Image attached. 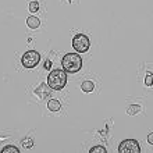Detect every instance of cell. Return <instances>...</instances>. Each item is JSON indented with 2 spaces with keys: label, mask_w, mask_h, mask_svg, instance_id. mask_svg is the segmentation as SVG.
Segmentation results:
<instances>
[{
  "label": "cell",
  "mask_w": 153,
  "mask_h": 153,
  "mask_svg": "<svg viewBox=\"0 0 153 153\" xmlns=\"http://www.w3.org/2000/svg\"><path fill=\"white\" fill-rule=\"evenodd\" d=\"M61 65H63V70L65 73L75 74L82 67V59L76 53H67L61 60Z\"/></svg>",
  "instance_id": "6da1fadb"
},
{
  "label": "cell",
  "mask_w": 153,
  "mask_h": 153,
  "mask_svg": "<svg viewBox=\"0 0 153 153\" xmlns=\"http://www.w3.org/2000/svg\"><path fill=\"white\" fill-rule=\"evenodd\" d=\"M67 84V73L64 70H53L48 76V85L53 91H61Z\"/></svg>",
  "instance_id": "7a4b0ae2"
},
{
  "label": "cell",
  "mask_w": 153,
  "mask_h": 153,
  "mask_svg": "<svg viewBox=\"0 0 153 153\" xmlns=\"http://www.w3.org/2000/svg\"><path fill=\"white\" fill-rule=\"evenodd\" d=\"M73 48L75 49L78 53H85L88 52L89 48H91V42H89V38L84 33H78L75 35L73 39Z\"/></svg>",
  "instance_id": "3957f363"
},
{
  "label": "cell",
  "mask_w": 153,
  "mask_h": 153,
  "mask_svg": "<svg viewBox=\"0 0 153 153\" xmlns=\"http://www.w3.org/2000/svg\"><path fill=\"white\" fill-rule=\"evenodd\" d=\"M40 61V54L35 50H29L24 54V56L21 57V63L24 65L25 68H33V67H36L39 64Z\"/></svg>",
  "instance_id": "277c9868"
},
{
  "label": "cell",
  "mask_w": 153,
  "mask_h": 153,
  "mask_svg": "<svg viewBox=\"0 0 153 153\" xmlns=\"http://www.w3.org/2000/svg\"><path fill=\"white\" fill-rule=\"evenodd\" d=\"M118 152L120 153H139L141 152V148H139L138 141H135V139H125L118 146Z\"/></svg>",
  "instance_id": "5b68a950"
},
{
  "label": "cell",
  "mask_w": 153,
  "mask_h": 153,
  "mask_svg": "<svg viewBox=\"0 0 153 153\" xmlns=\"http://www.w3.org/2000/svg\"><path fill=\"white\" fill-rule=\"evenodd\" d=\"M48 107L50 111H59V110L61 109V103L57 99H50V100L48 102Z\"/></svg>",
  "instance_id": "8992f818"
},
{
  "label": "cell",
  "mask_w": 153,
  "mask_h": 153,
  "mask_svg": "<svg viewBox=\"0 0 153 153\" xmlns=\"http://www.w3.org/2000/svg\"><path fill=\"white\" fill-rule=\"evenodd\" d=\"M27 25H28L29 28H32V29H36L40 25V20L38 18V17H33V16H31L27 20Z\"/></svg>",
  "instance_id": "52a82bcc"
},
{
  "label": "cell",
  "mask_w": 153,
  "mask_h": 153,
  "mask_svg": "<svg viewBox=\"0 0 153 153\" xmlns=\"http://www.w3.org/2000/svg\"><path fill=\"white\" fill-rule=\"evenodd\" d=\"M81 89H82V92L89 93V92H92L93 89H95V84H93L92 81H84L82 85H81Z\"/></svg>",
  "instance_id": "ba28073f"
},
{
  "label": "cell",
  "mask_w": 153,
  "mask_h": 153,
  "mask_svg": "<svg viewBox=\"0 0 153 153\" xmlns=\"http://www.w3.org/2000/svg\"><path fill=\"white\" fill-rule=\"evenodd\" d=\"M141 110H142V107L139 105H131L128 109H127V114H129V116H135V114L141 113Z\"/></svg>",
  "instance_id": "9c48e42d"
},
{
  "label": "cell",
  "mask_w": 153,
  "mask_h": 153,
  "mask_svg": "<svg viewBox=\"0 0 153 153\" xmlns=\"http://www.w3.org/2000/svg\"><path fill=\"white\" fill-rule=\"evenodd\" d=\"M18 152H20L18 148H16V146H13V145H8L1 149V153H18Z\"/></svg>",
  "instance_id": "30bf717a"
},
{
  "label": "cell",
  "mask_w": 153,
  "mask_h": 153,
  "mask_svg": "<svg viewBox=\"0 0 153 153\" xmlns=\"http://www.w3.org/2000/svg\"><path fill=\"white\" fill-rule=\"evenodd\" d=\"M38 10H39V3H38V1H31V3H29V11L36 13Z\"/></svg>",
  "instance_id": "8fae6325"
},
{
  "label": "cell",
  "mask_w": 153,
  "mask_h": 153,
  "mask_svg": "<svg viewBox=\"0 0 153 153\" xmlns=\"http://www.w3.org/2000/svg\"><path fill=\"white\" fill-rule=\"evenodd\" d=\"M145 85H146V86H152V85H153V74H150V73L146 74Z\"/></svg>",
  "instance_id": "7c38bea8"
},
{
  "label": "cell",
  "mask_w": 153,
  "mask_h": 153,
  "mask_svg": "<svg viewBox=\"0 0 153 153\" xmlns=\"http://www.w3.org/2000/svg\"><path fill=\"white\" fill-rule=\"evenodd\" d=\"M89 152H91V153H96V152L97 153H106V149L103 148V146H93Z\"/></svg>",
  "instance_id": "4fadbf2b"
},
{
  "label": "cell",
  "mask_w": 153,
  "mask_h": 153,
  "mask_svg": "<svg viewBox=\"0 0 153 153\" xmlns=\"http://www.w3.org/2000/svg\"><path fill=\"white\" fill-rule=\"evenodd\" d=\"M32 145H33V141H32V139H29V138H27V139H24V141H22V146H24L25 149L32 148Z\"/></svg>",
  "instance_id": "5bb4252c"
},
{
  "label": "cell",
  "mask_w": 153,
  "mask_h": 153,
  "mask_svg": "<svg viewBox=\"0 0 153 153\" xmlns=\"http://www.w3.org/2000/svg\"><path fill=\"white\" fill-rule=\"evenodd\" d=\"M148 142H149L150 145H153V132H150L149 135H148Z\"/></svg>",
  "instance_id": "9a60e30c"
},
{
  "label": "cell",
  "mask_w": 153,
  "mask_h": 153,
  "mask_svg": "<svg viewBox=\"0 0 153 153\" xmlns=\"http://www.w3.org/2000/svg\"><path fill=\"white\" fill-rule=\"evenodd\" d=\"M50 65H52V63H50V60H48L46 63H45V68H50Z\"/></svg>",
  "instance_id": "2e32d148"
}]
</instances>
